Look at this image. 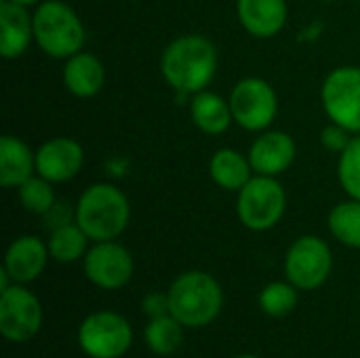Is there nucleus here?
Masks as SVG:
<instances>
[{
    "mask_svg": "<svg viewBox=\"0 0 360 358\" xmlns=\"http://www.w3.org/2000/svg\"><path fill=\"white\" fill-rule=\"evenodd\" d=\"M219 65L217 46L202 34H181L173 38L160 55V74L165 82L184 95L205 91Z\"/></svg>",
    "mask_w": 360,
    "mask_h": 358,
    "instance_id": "1",
    "label": "nucleus"
},
{
    "mask_svg": "<svg viewBox=\"0 0 360 358\" xmlns=\"http://www.w3.org/2000/svg\"><path fill=\"white\" fill-rule=\"evenodd\" d=\"M76 224L93 243L116 241L131 222V203L127 194L108 181L89 186L76 207Z\"/></svg>",
    "mask_w": 360,
    "mask_h": 358,
    "instance_id": "2",
    "label": "nucleus"
},
{
    "mask_svg": "<svg viewBox=\"0 0 360 358\" xmlns=\"http://www.w3.org/2000/svg\"><path fill=\"white\" fill-rule=\"evenodd\" d=\"M34 42L53 59H68L84 49L86 30L63 0H44L34 8Z\"/></svg>",
    "mask_w": 360,
    "mask_h": 358,
    "instance_id": "3",
    "label": "nucleus"
},
{
    "mask_svg": "<svg viewBox=\"0 0 360 358\" xmlns=\"http://www.w3.org/2000/svg\"><path fill=\"white\" fill-rule=\"evenodd\" d=\"M171 314L184 327H205L213 323L224 306V291L219 283L200 270L179 274L169 289Z\"/></svg>",
    "mask_w": 360,
    "mask_h": 358,
    "instance_id": "4",
    "label": "nucleus"
},
{
    "mask_svg": "<svg viewBox=\"0 0 360 358\" xmlns=\"http://www.w3.org/2000/svg\"><path fill=\"white\" fill-rule=\"evenodd\" d=\"M287 211V192L278 177L253 175L249 184L236 192V215L240 224L253 232H266L281 224Z\"/></svg>",
    "mask_w": 360,
    "mask_h": 358,
    "instance_id": "5",
    "label": "nucleus"
},
{
    "mask_svg": "<svg viewBox=\"0 0 360 358\" xmlns=\"http://www.w3.org/2000/svg\"><path fill=\"white\" fill-rule=\"evenodd\" d=\"M228 101L234 122L249 133L268 131L278 114V95L274 87L259 76H247L238 80Z\"/></svg>",
    "mask_w": 360,
    "mask_h": 358,
    "instance_id": "6",
    "label": "nucleus"
},
{
    "mask_svg": "<svg viewBox=\"0 0 360 358\" xmlns=\"http://www.w3.org/2000/svg\"><path fill=\"white\" fill-rule=\"evenodd\" d=\"M321 103L331 122L360 135V68L340 65L321 87Z\"/></svg>",
    "mask_w": 360,
    "mask_h": 358,
    "instance_id": "7",
    "label": "nucleus"
},
{
    "mask_svg": "<svg viewBox=\"0 0 360 358\" xmlns=\"http://www.w3.org/2000/svg\"><path fill=\"white\" fill-rule=\"evenodd\" d=\"M333 270V253L329 245L314 236H300L287 251L285 257V274L287 281L297 289L314 291L323 287Z\"/></svg>",
    "mask_w": 360,
    "mask_h": 358,
    "instance_id": "8",
    "label": "nucleus"
},
{
    "mask_svg": "<svg viewBox=\"0 0 360 358\" xmlns=\"http://www.w3.org/2000/svg\"><path fill=\"white\" fill-rule=\"evenodd\" d=\"M78 344L91 358H120L133 344V331L127 319L116 312H93L78 329Z\"/></svg>",
    "mask_w": 360,
    "mask_h": 358,
    "instance_id": "9",
    "label": "nucleus"
},
{
    "mask_svg": "<svg viewBox=\"0 0 360 358\" xmlns=\"http://www.w3.org/2000/svg\"><path fill=\"white\" fill-rule=\"evenodd\" d=\"M42 325L38 298L23 285H11L0 293V333L8 342H30Z\"/></svg>",
    "mask_w": 360,
    "mask_h": 358,
    "instance_id": "10",
    "label": "nucleus"
},
{
    "mask_svg": "<svg viewBox=\"0 0 360 358\" xmlns=\"http://www.w3.org/2000/svg\"><path fill=\"white\" fill-rule=\"evenodd\" d=\"M135 272V260L127 247L116 241L95 243L84 255L86 279L105 291L122 289Z\"/></svg>",
    "mask_w": 360,
    "mask_h": 358,
    "instance_id": "11",
    "label": "nucleus"
},
{
    "mask_svg": "<svg viewBox=\"0 0 360 358\" xmlns=\"http://www.w3.org/2000/svg\"><path fill=\"white\" fill-rule=\"evenodd\" d=\"M84 167V148L74 137H51L36 150V173L51 184L72 181Z\"/></svg>",
    "mask_w": 360,
    "mask_h": 358,
    "instance_id": "12",
    "label": "nucleus"
},
{
    "mask_svg": "<svg viewBox=\"0 0 360 358\" xmlns=\"http://www.w3.org/2000/svg\"><path fill=\"white\" fill-rule=\"evenodd\" d=\"M247 156L255 175L278 177L293 165L297 156V146L289 133L268 129L253 139Z\"/></svg>",
    "mask_w": 360,
    "mask_h": 358,
    "instance_id": "13",
    "label": "nucleus"
},
{
    "mask_svg": "<svg viewBox=\"0 0 360 358\" xmlns=\"http://www.w3.org/2000/svg\"><path fill=\"white\" fill-rule=\"evenodd\" d=\"M236 17L249 36L266 40L285 30L289 6L285 0H236Z\"/></svg>",
    "mask_w": 360,
    "mask_h": 358,
    "instance_id": "14",
    "label": "nucleus"
},
{
    "mask_svg": "<svg viewBox=\"0 0 360 358\" xmlns=\"http://www.w3.org/2000/svg\"><path fill=\"white\" fill-rule=\"evenodd\" d=\"M49 245L42 243L38 236H19L15 238L4 255V270L17 285H27L36 281L49 262Z\"/></svg>",
    "mask_w": 360,
    "mask_h": 358,
    "instance_id": "15",
    "label": "nucleus"
},
{
    "mask_svg": "<svg viewBox=\"0 0 360 358\" xmlns=\"http://www.w3.org/2000/svg\"><path fill=\"white\" fill-rule=\"evenodd\" d=\"M34 42V15L27 6L4 0L0 4V55L4 59L21 57Z\"/></svg>",
    "mask_w": 360,
    "mask_h": 358,
    "instance_id": "16",
    "label": "nucleus"
},
{
    "mask_svg": "<svg viewBox=\"0 0 360 358\" xmlns=\"http://www.w3.org/2000/svg\"><path fill=\"white\" fill-rule=\"evenodd\" d=\"M61 80L70 95L78 99H91L99 95L105 84V65L97 55L80 51L65 59Z\"/></svg>",
    "mask_w": 360,
    "mask_h": 358,
    "instance_id": "17",
    "label": "nucleus"
},
{
    "mask_svg": "<svg viewBox=\"0 0 360 358\" xmlns=\"http://www.w3.org/2000/svg\"><path fill=\"white\" fill-rule=\"evenodd\" d=\"M36 175V152L15 137L2 135L0 137V186L2 188H19Z\"/></svg>",
    "mask_w": 360,
    "mask_h": 358,
    "instance_id": "18",
    "label": "nucleus"
},
{
    "mask_svg": "<svg viewBox=\"0 0 360 358\" xmlns=\"http://www.w3.org/2000/svg\"><path fill=\"white\" fill-rule=\"evenodd\" d=\"M190 118L205 135H221L234 122L230 101L213 91H198L190 99Z\"/></svg>",
    "mask_w": 360,
    "mask_h": 358,
    "instance_id": "19",
    "label": "nucleus"
},
{
    "mask_svg": "<svg viewBox=\"0 0 360 358\" xmlns=\"http://www.w3.org/2000/svg\"><path fill=\"white\" fill-rule=\"evenodd\" d=\"M209 175L213 184L226 192H240L255 175L249 156L234 148H219L209 160Z\"/></svg>",
    "mask_w": 360,
    "mask_h": 358,
    "instance_id": "20",
    "label": "nucleus"
},
{
    "mask_svg": "<svg viewBox=\"0 0 360 358\" xmlns=\"http://www.w3.org/2000/svg\"><path fill=\"white\" fill-rule=\"evenodd\" d=\"M89 241L91 238L84 234V230L76 222H70L65 226L51 230L46 245H49V253L55 262L72 264V262H78L80 257L86 255Z\"/></svg>",
    "mask_w": 360,
    "mask_h": 358,
    "instance_id": "21",
    "label": "nucleus"
},
{
    "mask_svg": "<svg viewBox=\"0 0 360 358\" xmlns=\"http://www.w3.org/2000/svg\"><path fill=\"white\" fill-rule=\"evenodd\" d=\"M143 335H146L148 348L154 354L169 357V354L177 352L179 346L184 344V325L173 314L150 319Z\"/></svg>",
    "mask_w": 360,
    "mask_h": 358,
    "instance_id": "22",
    "label": "nucleus"
},
{
    "mask_svg": "<svg viewBox=\"0 0 360 358\" xmlns=\"http://www.w3.org/2000/svg\"><path fill=\"white\" fill-rule=\"evenodd\" d=\"M329 232L346 247L360 249V200H344L335 205L327 219Z\"/></svg>",
    "mask_w": 360,
    "mask_h": 358,
    "instance_id": "23",
    "label": "nucleus"
},
{
    "mask_svg": "<svg viewBox=\"0 0 360 358\" xmlns=\"http://www.w3.org/2000/svg\"><path fill=\"white\" fill-rule=\"evenodd\" d=\"M53 186H55V184H51V181L44 179V177H40L38 173L32 175L27 181H23V184L17 188L21 207H23L27 213H32V215H46V213L53 209V205L57 203Z\"/></svg>",
    "mask_w": 360,
    "mask_h": 358,
    "instance_id": "24",
    "label": "nucleus"
},
{
    "mask_svg": "<svg viewBox=\"0 0 360 358\" xmlns=\"http://www.w3.org/2000/svg\"><path fill=\"white\" fill-rule=\"evenodd\" d=\"M297 287L293 283H270L259 293V308L264 314L281 319L295 310Z\"/></svg>",
    "mask_w": 360,
    "mask_h": 358,
    "instance_id": "25",
    "label": "nucleus"
},
{
    "mask_svg": "<svg viewBox=\"0 0 360 358\" xmlns=\"http://www.w3.org/2000/svg\"><path fill=\"white\" fill-rule=\"evenodd\" d=\"M338 179L350 198L360 200V135H354L350 146L340 154Z\"/></svg>",
    "mask_w": 360,
    "mask_h": 358,
    "instance_id": "26",
    "label": "nucleus"
},
{
    "mask_svg": "<svg viewBox=\"0 0 360 358\" xmlns=\"http://www.w3.org/2000/svg\"><path fill=\"white\" fill-rule=\"evenodd\" d=\"M352 137H354V133H350L348 129H344L338 122H329L321 131V143H323V148L329 150V152H333V154H342L350 146Z\"/></svg>",
    "mask_w": 360,
    "mask_h": 358,
    "instance_id": "27",
    "label": "nucleus"
},
{
    "mask_svg": "<svg viewBox=\"0 0 360 358\" xmlns=\"http://www.w3.org/2000/svg\"><path fill=\"white\" fill-rule=\"evenodd\" d=\"M143 312L150 319H158V317H167L171 314V304H169V293H148L141 302Z\"/></svg>",
    "mask_w": 360,
    "mask_h": 358,
    "instance_id": "28",
    "label": "nucleus"
},
{
    "mask_svg": "<svg viewBox=\"0 0 360 358\" xmlns=\"http://www.w3.org/2000/svg\"><path fill=\"white\" fill-rule=\"evenodd\" d=\"M42 217H44V224H46L51 230H55V228H59V226H65V224H70V222H76V211L70 213V209L65 211L63 203H55L53 209H51L46 215H42Z\"/></svg>",
    "mask_w": 360,
    "mask_h": 358,
    "instance_id": "29",
    "label": "nucleus"
},
{
    "mask_svg": "<svg viewBox=\"0 0 360 358\" xmlns=\"http://www.w3.org/2000/svg\"><path fill=\"white\" fill-rule=\"evenodd\" d=\"M11 2H15V4H21V6H27V8H36L40 2H44V0H11Z\"/></svg>",
    "mask_w": 360,
    "mask_h": 358,
    "instance_id": "30",
    "label": "nucleus"
},
{
    "mask_svg": "<svg viewBox=\"0 0 360 358\" xmlns=\"http://www.w3.org/2000/svg\"><path fill=\"white\" fill-rule=\"evenodd\" d=\"M238 358H257V357H253V354H243V357H238Z\"/></svg>",
    "mask_w": 360,
    "mask_h": 358,
    "instance_id": "31",
    "label": "nucleus"
},
{
    "mask_svg": "<svg viewBox=\"0 0 360 358\" xmlns=\"http://www.w3.org/2000/svg\"><path fill=\"white\" fill-rule=\"evenodd\" d=\"M319 2H335V0H319Z\"/></svg>",
    "mask_w": 360,
    "mask_h": 358,
    "instance_id": "32",
    "label": "nucleus"
},
{
    "mask_svg": "<svg viewBox=\"0 0 360 358\" xmlns=\"http://www.w3.org/2000/svg\"><path fill=\"white\" fill-rule=\"evenodd\" d=\"M127 2H135V0H127Z\"/></svg>",
    "mask_w": 360,
    "mask_h": 358,
    "instance_id": "33",
    "label": "nucleus"
}]
</instances>
